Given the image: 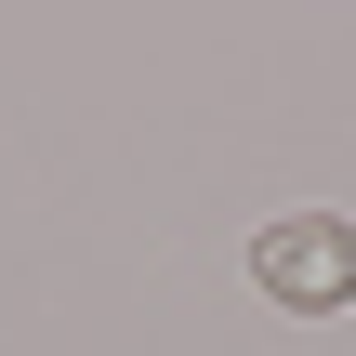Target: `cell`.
<instances>
[{
  "label": "cell",
  "instance_id": "obj_1",
  "mask_svg": "<svg viewBox=\"0 0 356 356\" xmlns=\"http://www.w3.org/2000/svg\"><path fill=\"white\" fill-rule=\"evenodd\" d=\"M251 291H264L277 317H343L356 304V225L343 211H277V225L251 238Z\"/></svg>",
  "mask_w": 356,
  "mask_h": 356
}]
</instances>
